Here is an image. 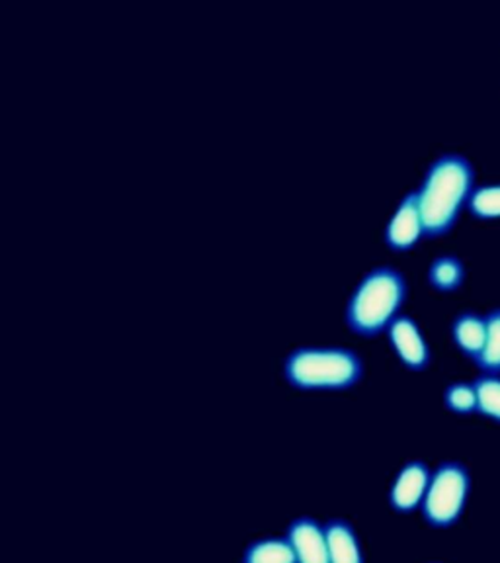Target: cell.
I'll list each match as a JSON object with an SVG mask.
<instances>
[{
    "label": "cell",
    "mask_w": 500,
    "mask_h": 563,
    "mask_svg": "<svg viewBox=\"0 0 500 563\" xmlns=\"http://www.w3.org/2000/svg\"><path fill=\"white\" fill-rule=\"evenodd\" d=\"M475 190L474 163L459 153H442L416 188L424 238H440L456 225Z\"/></svg>",
    "instance_id": "6da1fadb"
},
{
    "label": "cell",
    "mask_w": 500,
    "mask_h": 563,
    "mask_svg": "<svg viewBox=\"0 0 500 563\" xmlns=\"http://www.w3.org/2000/svg\"><path fill=\"white\" fill-rule=\"evenodd\" d=\"M284 378L303 391H336L364 376L362 356L344 346H298L284 361Z\"/></svg>",
    "instance_id": "7a4b0ae2"
},
{
    "label": "cell",
    "mask_w": 500,
    "mask_h": 563,
    "mask_svg": "<svg viewBox=\"0 0 500 563\" xmlns=\"http://www.w3.org/2000/svg\"><path fill=\"white\" fill-rule=\"evenodd\" d=\"M407 298V280L393 266H374L352 291L344 309L346 325L354 333L371 336L389 327Z\"/></svg>",
    "instance_id": "3957f363"
},
{
    "label": "cell",
    "mask_w": 500,
    "mask_h": 563,
    "mask_svg": "<svg viewBox=\"0 0 500 563\" xmlns=\"http://www.w3.org/2000/svg\"><path fill=\"white\" fill-rule=\"evenodd\" d=\"M471 475L459 462H442L432 470L431 485L422 501V517L432 528L456 525L466 509Z\"/></svg>",
    "instance_id": "277c9868"
},
{
    "label": "cell",
    "mask_w": 500,
    "mask_h": 563,
    "mask_svg": "<svg viewBox=\"0 0 500 563\" xmlns=\"http://www.w3.org/2000/svg\"><path fill=\"white\" fill-rule=\"evenodd\" d=\"M432 470L421 460L407 462L399 474L396 482L391 485L389 492V505L397 512H413L421 509L422 501L429 492L431 485Z\"/></svg>",
    "instance_id": "5b68a950"
},
{
    "label": "cell",
    "mask_w": 500,
    "mask_h": 563,
    "mask_svg": "<svg viewBox=\"0 0 500 563\" xmlns=\"http://www.w3.org/2000/svg\"><path fill=\"white\" fill-rule=\"evenodd\" d=\"M387 334L396 349L399 361L403 362L407 368L424 369L431 364V349L424 341L421 329L416 325L413 317L399 313L387 327Z\"/></svg>",
    "instance_id": "8992f818"
},
{
    "label": "cell",
    "mask_w": 500,
    "mask_h": 563,
    "mask_svg": "<svg viewBox=\"0 0 500 563\" xmlns=\"http://www.w3.org/2000/svg\"><path fill=\"white\" fill-rule=\"evenodd\" d=\"M286 537L293 545L298 563H331L325 522H319L308 515L296 517L288 525Z\"/></svg>",
    "instance_id": "52a82bcc"
},
{
    "label": "cell",
    "mask_w": 500,
    "mask_h": 563,
    "mask_svg": "<svg viewBox=\"0 0 500 563\" xmlns=\"http://www.w3.org/2000/svg\"><path fill=\"white\" fill-rule=\"evenodd\" d=\"M422 235H424V228H422L419 198H416V190H411L401 198L396 213L387 223L386 241L387 245L393 246L397 251H404L413 246Z\"/></svg>",
    "instance_id": "ba28073f"
},
{
    "label": "cell",
    "mask_w": 500,
    "mask_h": 563,
    "mask_svg": "<svg viewBox=\"0 0 500 563\" xmlns=\"http://www.w3.org/2000/svg\"><path fill=\"white\" fill-rule=\"evenodd\" d=\"M452 339L467 358L477 361L487 341V317L477 313L474 309L459 311L452 321Z\"/></svg>",
    "instance_id": "9c48e42d"
},
{
    "label": "cell",
    "mask_w": 500,
    "mask_h": 563,
    "mask_svg": "<svg viewBox=\"0 0 500 563\" xmlns=\"http://www.w3.org/2000/svg\"><path fill=\"white\" fill-rule=\"evenodd\" d=\"M325 532L331 563H364L360 540L348 520H326Z\"/></svg>",
    "instance_id": "30bf717a"
},
{
    "label": "cell",
    "mask_w": 500,
    "mask_h": 563,
    "mask_svg": "<svg viewBox=\"0 0 500 563\" xmlns=\"http://www.w3.org/2000/svg\"><path fill=\"white\" fill-rule=\"evenodd\" d=\"M243 563H298V555L288 537H266L246 545Z\"/></svg>",
    "instance_id": "8fae6325"
},
{
    "label": "cell",
    "mask_w": 500,
    "mask_h": 563,
    "mask_svg": "<svg viewBox=\"0 0 500 563\" xmlns=\"http://www.w3.org/2000/svg\"><path fill=\"white\" fill-rule=\"evenodd\" d=\"M466 280V264L456 255H440L429 266V282L440 291L457 290Z\"/></svg>",
    "instance_id": "7c38bea8"
},
{
    "label": "cell",
    "mask_w": 500,
    "mask_h": 563,
    "mask_svg": "<svg viewBox=\"0 0 500 563\" xmlns=\"http://www.w3.org/2000/svg\"><path fill=\"white\" fill-rule=\"evenodd\" d=\"M487 317V341L475 364L484 374H500V308H492Z\"/></svg>",
    "instance_id": "4fadbf2b"
},
{
    "label": "cell",
    "mask_w": 500,
    "mask_h": 563,
    "mask_svg": "<svg viewBox=\"0 0 500 563\" xmlns=\"http://www.w3.org/2000/svg\"><path fill=\"white\" fill-rule=\"evenodd\" d=\"M477 413L500 422V374H481L474 379Z\"/></svg>",
    "instance_id": "5bb4252c"
},
{
    "label": "cell",
    "mask_w": 500,
    "mask_h": 563,
    "mask_svg": "<svg viewBox=\"0 0 500 563\" xmlns=\"http://www.w3.org/2000/svg\"><path fill=\"white\" fill-rule=\"evenodd\" d=\"M467 208L474 213L475 218H481V220H497V218H500V183L475 186L474 192L469 196Z\"/></svg>",
    "instance_id": "9a60e30c"
},
{
    "label": "cell",
    "mask_w": 500,
    "mask_h": 563,
    "mask_svg": "<svg viewBox=\"0 0 500 563\" xmlns=\"http://www.w3.org/2000/svg\"><path fill=\"white\" fill-rule=\"evenodd\" d=\"M444 404L459 415L477 413V389L474 382H454L444 389Z\"/></svg>",
    "instance_id": "2e32d148"
},
{
    "label": "cell",
    "mask_w": 500,
    "mask_h": 563,
    "mask_svg": "<svg viewBox=\"0 0 500 563\" xmlns=\"http://www.w3.org/2000/svg\"><path fill=\"white\" fill-rule=\"evenodd\" d=\"M431 563H438V562H431Z\"/></svg>",
    "instance_id": "e0dca14e"
}]
</instances>
